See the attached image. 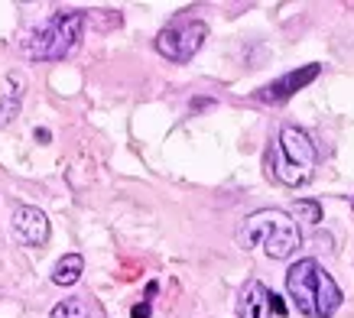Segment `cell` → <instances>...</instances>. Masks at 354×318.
<instances>
[{
    "label": "cell",
    "instance_id": "cell-1",
    "mask_svg": "<svg viewBox=\"0 0 354 318\" xmlns=\"http://www.w3.org/2000/svg\"><path fill=\"white\" fill-rule=\"evenodd\" d=\"M302 244L299 224L279 208H260L247 214L237 227V247L241 250H263L270 260H290Z\"/></svg>",
    "mask_w": 354,
    "mask_h": 318
},
{
    "label": "cell",
    "instance_id": "cell-2",
    "mask_svg": "<svg viewBox=\"0 0 354 318\" xmlns=\"http://www.w3.org/2000/svg\"><path fill=\"white\" fill-rule=\"evenodd\" d=\"M263 162H267L270 179H277L286 189H299V185H306L315 176L319 153H315V143H312V137L306 130L283 124L277 130L273 143H270Z\"/></svg>",
    "mask_w": 354,
    "mask_h": 318
},
{
    "label": "cell",
    "instance_id": "cell-3",
    "mask_svg": "<svg viewBox=\"0 0 354 318\" xmlns=\"http://www.w3.org/2000/svg\"><path fill=\"white\" fill-rule=\"evenodd\" d=\"M286 292L296 302L302 315L309 318H332L342 306V289L332 276L325 273V266L319 260H296L286 270Z\"/></svg>",
    "mask_w": 354,
    "mask_h": 318
},
{
    "label": "cell",
    "instance_id": "cell-4",
    "mask_svg": "<svg viewBox=\"0 0 354 318\" xmlns=\"http://www.w3.org/2000/svg\"><path fill=\"white\" fill-rule=\"evenodd\" d=\"M88 13L85 10H59L46 17L39 26H32L23 39V53L36 62H55L72 53L85 32Z\"/></svg>",
    "mask_w": 354,
    "mask_h": 318
},
{
    "label": "cell",
    "instance_id": "cell-5",
    "mask_svg": "<svg viewBox=\"0 0 354 318\" xmlns=\"http://www.w3.org/2000/svg\"><path fill=\"white\" fill-rule=\"evenodd\" d=\"M205 39H208V23L195 20V17H179V20H172L166 30H160V36H156V53L176 65H185L195 59V53L205 46Z\"/></svg>",
    "mask_w": 354,
    "mask_h": 318
},
{
    "label": "cell",
    "instance_id": "cell-6",
    "mask_svg": "<svg viewBox=\"0 0 354 318\" xmlns=\"http://www.w3.org/2000/svg\"><path fill=\"white\" fill-rule=\"evenodd\" d=\"M319 72H322V65H302V68H296V72L283 75V78H277V82H270V85H263L257 91V101H263V104H283V101H290L296 91H302V88L309 85V82H315L319 78Z\"/></svg>",
    "mask_w": 354,
    "mask_h": 318
},
{
    "label": "cell",
    "instance_id": "cell-7",
    "mask_svg": "<svg viewBox=\"0 0 354 318\" xmlns=\"http://www.w3.org/2000/svg\"><path fill=\"white\" fill-rule=\"evenodd\" d=\"M49 218H46L43 208L36 205H17L13 212V237L20 241L23 247H43L49 241Z\"/></svg>",
    "mask_w": 354,
    "mask_h": 318
},
{
    "label": "cell",
    "instance_id": "cell-8",
    "mask_svg": "<svg viewBox=\"0 0 354 318\" xmlns=\"http://www.w3.org/2000/svg\"><path fill=\"white\" fill-rule=\"evenodd\" d=\"M270 289L260 279H247L237 296V318H270Z\"/></svg>",
    "mask_w": 354,
    "mask_h": 318
},
{
    "label": "cell",
    "instance_id": "cell-9",
    "mask_svg": "<svg viewBox=\"0 0 354 318\" xmlns=\"http://www.w3.org/2000/svg\"><path fill=\"white\" fill-rule=\"evenodd\" d=\"M85 273V256L82 254H65L59 263L53 266V283L55 286H75Z\"/></svg>",
    "mask_w": 354,
    "mask_h": 318
},
{
    "label": "cell",
    "instance_id": "cell-10",
    "mask_svg": "<svg viewBox=\"0 0 354 318\" xmlns=\"http://www.w3.org/2000/svg\"><path fill=\"white\" fill-rule=\"evenodd\" d=\"M49 315H53V318H88V302L82 296L62 299V302H59Z\"/></svg>",
    "mask_w": 354,
    "mask_h": 318
},
{
    "label": "cell",
    "instance_id": "cell-11",
    "mask_svg": "<svg viewBox=\"0 0 354 318\" xmlns=\"http://www.w3.org/2000/svg\"><path fill=\"white\" fill-rule=\"evenodd\" d=\"M23 82L13 75V91L7 97H0V124H10L13 114H17V107H20V97H23Z\"/></svg>",
    "mask_w": 354,
    "mask_h": 318
},
{
    "label": "cell",
    "instance_id": "cell-12",
    "mask_svg": "<svg viewBox=\"0 0 354 318\" xmlns=\"http://www.w3.org/2000/svg\"><path fill=\"white\" fill-rule=\"evenodd\" d=\"M296 214H299L302 221L319 224V221H322V205H319V202H306V198H299V202H296Z\"/></svg>",
    "mask_w": 354,
    "mask_h": 318
},
{
    "label": "cell",
    "instance_id": "cell-13",
    "mask_svg": "<svg viewBox=\"0 0 354 318\" xmlns=\"http://www.w3.org/2000/svg\"><path fill=\"white\" fill-rule=\"evenodd\" d=\"M153 315V306L143 299V302H137V306L130 308V318H150Z\"/></svg>",
    "mask_w": 354,
    "mask_h": 318
},
{
    "label": "cell",
    "instance_id": "cell-14",
    "mask_svg": "<svg viewBox=\"0 0 354 318\" xmlns=\"http://www.w3.org/2000/svg\"><path fill=\"white\" fill-rule=\"evenodd\" d=\"M270 312H273V315H286V312H290V308H286V302H283V299L277 296V292H270Z\"/></svg>",
    "mask_w": 354,
    "mask_h": 318
},
{
    "label": "cell",
    "instance_id": "cell-15",
    "mask_svg": "<svg viewBox=\"0 0 354 318\" xmlns=\"http://www.w3.org/2000/svg\"><path fill=\"white\" fill-rule=\"evenodd\" d=\"M36 140H39V143H49V140H53V133H49L46 127H39V130H36Z\"/></svg>",
    "mask_w": 354,
    "mask_h": 318
},
{
    "label": "cell",
    "instance_id": "cell-16",
    "mask_svg": "<svg viewBox=\"0 0 354 318\" xmlns=\"http://www.w3.org/2000/svg\"><path fill=\"white\" fill-rule=\"evenodd\" d=\"M156 292H160V283H150V286H147V302H150Z\"/></svg>",
    "mask_w": 354,
    "mask_h": 318
}]
</instances>
